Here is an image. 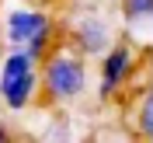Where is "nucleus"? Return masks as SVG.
Segmentation results:
<instances>
[{
  "label": "nucleus",
  "instance_id": "6e6552de",
  "mask_svg": "<svg viewBox=\"0 0 153 143\" xmlns=\"http://www.w3.org/2000/svg\"><path fill=\"white\" fill-rule=\"evenodd\" d=\"M10 140V129H7V122H0V143H7Z\"/></svg>",
  "mask_w": 153,
  "mask_h": 143
},
{
  "label": "nucleus",
  "instance_id": "f257e3e1",
  "mask_svg": "<svg viewBox=\"0 0 153 143\" xmlns=\"http://www.w3.org/2000/svg\"><path fill=\"white\" fill-rule=\"evenodd\" d=\"M38 73H42V98L56 101V105H70L76 98H84L87 87H91L87 56H80L73 46L70 49H49L38 59Z\"/></svg>",
  "mask_w": 153,
  "mask_h": 143
},
{
  "label": "nucleus",
  "instance_id": "423d86ee",
  "mask_svg": "<svg viewBox=\"0 0 153 143\" xmlns=\"http://www.w3.org/2000/svg\"><path fill=\"white\" fill-rule=\"evenodd\" d=\"M122 31L125 42H139V49H153V0H122Z\"/></svg>",
  "mask_w": 153,
  "mask_h": 143
},
{
  "label": "nucleus",
  "instance_id": "1a4fd4ad",
  "mask_svg": "<svg viewBox=\"0 0 153 143\" xmlns=\"http://www.w3.org/2000/svg\"><path fill=\"white\" fill-rule=\"evenodd\" d=\"M4 49H7V46H0V56H4Z\"/></svg>",
  "mask_w": 153,
  "mask_h": 143
},
{
  "label": "nucleus",
  "instance_id": "20e7f679",
  "mask_svg": "<svg viewBox=\"0 0 153 143\" xmlns=\"http://www.w3.org/2000/svg\"><path fill=\"white\" fill-rule=\"evenodd\" d=\"M118 42V31H115V21L101 10H80L70 21V46L80 52V56H105L108 49Z\"/></svg>",
  "mask_w": 153,
  "mask_h": 143
},
{
  "label": "nucleus",
  "instance_id": "f03ea898",
  "mask_svg": "<svg viewBox=\"0 0 153 143\" xmlns=\"http://www.w3.org/2000/svg\"><path fill=\"white\" fill-rule=\"evenodd\" d=\"M42 94L38 59L25 49H4L0 56V105L7 112H25Z\"/></svg>",
  "mask_w": 153,
  "mask_h": 143
},
{
  "label": "nucleus",
  "instance_id": "39448f33",
  "mask_svg": "<svg viewBox=\"0 0 153 143\" xmlns=\"http://www.w3.org/2000/svg\"><path fill=\"white\" fill-rule=\"evenodd\" d=\"M132 63H136L132 42H115L105 56H101V73H97V98L101 101H108L111 94L122 91V84L132 73Z\"/></svg>",
  "mask_w": 153,
  "mask_h": 143
},
{
  "label": "nucleus",
  "instance_id": "7ed1b4c3",
  "mask_svg": "<svg viewBox=\"0 0 153 143\" xmlns=\"http://www.w3.org/2000/svg\"><path fill=\"white\" fill-rule=\"evenodd\" d=\"M56 38V21L38 7H14L4 18V46L7 49H25L35 59H42L52 49Z\"/></svg>",
  "mask_w": 153,
  "mask_h": 143
},
{
  "label": "nucleus",
  "instance_id": "0eeeda50",
  "mask_svg": "<svg viewBox=\"0 0 153 143\" xmlns=\"http://www.w3.org/2000/svg\"><path fill=\"white\" fill-rule=\"evenodd\" d=\"M132 133L139 140L153 143V87H146L139 101H136V115H132Z\"/></svg>",
  "mask_w": 153,
  "mask_h": 143
}]
</instances>
